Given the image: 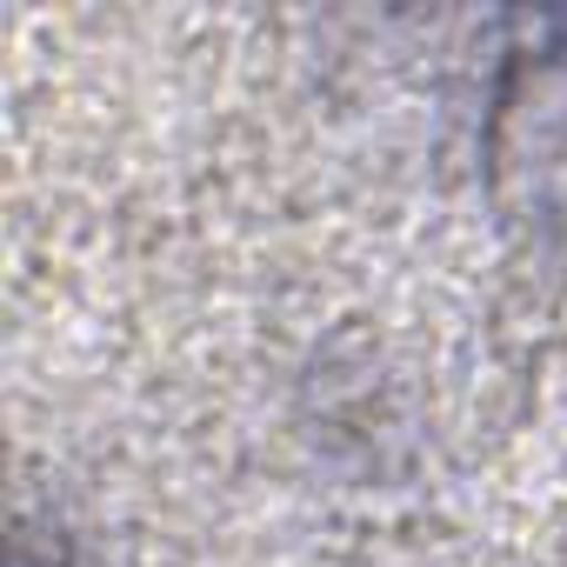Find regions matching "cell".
I'll return each mask as SVG.
<instances>
[{
	"mask_svg": "<svg viewBox=\"0 0 567 567\" xmlns=\"http://www.w3.org/2000/svg\"><path fill=\"white\" fill-rule=\"evenodd\" d=\"M481 161L501 214L567 240V14L527 28L494 74Z\"/></svg>",
	"mask_w": 567,
	"mask_h": 567,
	"instance_id": "cell-1",
	"label": "cell"
}]
</instances>
